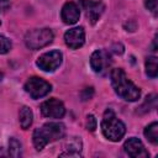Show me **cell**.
<instances>
[{"label":"cell","instance_id":"obj_1","mask_svg":"<svg viewBox=\"0 0 158 158\" xmlns=\"http://www.w3.org/2000/svg\"><path fill=\"white\" fill-rule=\"evenodd\" d=\"M111 84L115 93L126 101H136L141 96V90L136 86L126 75V73L121 68L112 69L111 74Z\"/></svg>","mask_w":158,"mask_h":158},{"label":"cell","instance_id":"obj_2","mask_svg":"<svg viewBox=\"0 0 158 158\" xmlns=\"http://www.w3.org/2000/svg\"><path fill=\"white\" fill-rule=\"evenodd\" d=\"M65 135V127L60 122H47L42 127L36 128L32 135L33 144L37 151H41L49 142L63 138Z\"/></svg>","mask_w":158,"mask_h":158},{"label":"cell","instance_id":"obj_3","mask_svg":"<svg viewBox=\"0 0 158 158\" xmlns=\"http://www.w3.org/2000/svg\"><path fill=\"white\" fill-rule=\"evenodd\" d=\"M101 131L107 139H110L112 142H117L123 137V135L126 132V127H125L123 122L116 117L114 111L107 109L102 116Z\"/></svg>","mask_w":158,"mask_h":158},{"label":"cell","instance_id":"obj_4","mask_svg":"<svg viewBox=\"0 0 158 158\" xmlns=\"http://www.w3.org/2000/svg\"><path fill=\"white\" fill-rule=\"evenodd\" d=\"M53 41V32L49 28H37L26 33L25 43L30 49H40Z\"/></svg>","mask_w":158,"mask_h":158},{"label":"cell","instance_id":"obj_5","mask_svg":"<svg viewBox=\"0 0 158 158\" xmlns=\"http://www.w3.org/2000/svg\"><path fill=\"white\" fill-rule=\"evenodd\" d=\"M52 90V86L49 83H47L46 80L37 78V77H32L30 78L26 84H25V91L27 94H30V96L32 99H40L46 96L49 91Z\"/></svg>","mask_w":158,"mask_h":158},{"label":"cell","instance_id":"obj_6","mask_svg":"<svg viewBox=\"0 0 158 158\" xmlns=\"http://www.w3.org/2000/svg\"><path fill=\"white\" fill-rule=\"evenodd\" d=\"M62 59H63V56L59 51H51L40 56L36 64L43 72H53L60 65Z\"/></svg>","mask_w":158,"mask_h":158},{"label":"cell","instance_id":"obj_7","mask_svg":"<svg viewBox=\"0 0 158 158\" xmlns=\"http://www.w3.org/2000/svg\"><path fill=\"white\" fill-rule=\"evenodd\" d=\"M41 112L46 117L60 118V117L64 116L65 109H64V105H63V102L60 100H58L56 98H52V99H48L44 102H42Z\"/></svg>","mask_w":158,"mask_h":158},{"label":"cell","instance_id":"obj_8","mask_svg":"<svg viewBox=\"0 0 158 158\" xmlns=\"http://www.w3.org/2000/svg\"><path fill=\"white\" fill-rule=\"evenodd\" d=\"M111 64V60H110V56L106 51L104 49H98L95 51L91 57H90V65H91V69L95 72V73H101L104 72L109 65Z\"/></svg>","mask_w":158,"mask_h":158},{"label":"cell","instance_id":"obj_9","mask_svg":"<svg viewBox=\"0 0 158 158\" xmlns=\"http://www.w3.org/2000/svg\"><path fill=\"white\" fill-rule=\"evenodd\" d=\"M64 41H65V44L72 49H77L81 47L85 41V33L83 27H74L68 30L64 33Z\"/></svg>","mask_w":158,"mask_h":158},{"label":"cell","instance_id":"obj_10","mask_svg":"<svg viewBox=\"0 0 158 158\" xmlns=\"http://www.w3.org/2000/svg\"><path fill=\"white\" fill-rule=\"evenodd\" d=\"M123 149L130 157H133V158H147L149 156L148 152L146 151L143 143L138 138H135V137L128 138L125 142Z\"/></svg>","mask_w":158,"mask_h":158},{"label":"cell","instance_id":"obj_11","mask_svg":"<svg viewBox=\"0 0 158 158\" xmlns=\"http://www.w3.org/2000/svg\"><path fill=\"white\" fill-rule=\"evenodd\" d=\"M79 16H80V10L75 2L68 1L63 5L62 11H60V17L64 23L73 25L79 20Z\"/></svg>","mask_w":158,"mask_h":158},{"label":"cell","instance_id":"obj_12","mask_svg":"<svg viewBox=\"0 0 158 158\" xmlns=\"http://www.w3.org/2000/svg\"><path fill=\"white\" fill-rule=\"evenodd\" d=\"M81 4L85 9V12H86V16L89 17L90 22L94 25L99 17L101 16V14L104 12V4L102 2H98V1H91V0H81Z\"/></svg>","mask_w":158,"mask_h":158},{"label":"cell","instance_id":"obj_13","mask_svg":"<svg viewBox=\"0 0 158 158\" xmlns=\"http://www.w3.org/2000/svg\"><path fill=\"white\" fill-rule=\"evenodd\" d=\"M64 149L65 151L59 154L60 157H80L81 141L78 137H73L69 139V142H67Z\"/></svg>","mask_w":158,"mask_h":158},{"label":"cell","instance_id":"obj_14","mask_svg":"<svg viewBox=\"0 0 158 158\" xmlns=\"http://www.w3.org/2000/svg\"><path fill=\"white\" fill-rule=\"evenodd\" d=\"M32 120H33L32 110H31L28 106H22L21 110H20V114H19V121H20L21 128L27 130V128L31 126Z\"/></svg>","mask_w":158,"mask_h":158},{"label":"cell","instance_id":"obj_15","mask_svg":"<svg viewBox=\"0 0 158 158\" xmlns=\"http://www.w3.org/2000/svg\"><path fill=\"white\" fill-rule=\"evenodd\" d=\"M146 73L149 78H156L158 74V59L152 56L146 59Z\"/></svg>","mask_w":158,"mask_h":158},{"label":"cell","instance_id":"obj_16","mask_svg":"<svg viewBox=\"0 0 158 158\" xmlns=\"http://www.w3.org/2000/svg\"><path fill=\"white\" fill-rule=\"evenodd\" d=\"M144 136L151 143L157 144L158 143V123L152 122L151 125H148L144 128Z\"/></svg>","mask_w":158,"mask_h":158},{"label":"cell","instance_id":"obj_17","mask_svg":"<svg viewBox=\"0 0 158 158\" xmlns=\"http://www.w3.org/2000/svg\"><path fill=\"white\" fill-rule=\"evenodd\" d=\"M9 154L15 158H17L22 154L21 143L16 138H10V141H9Z\"/></svg>","mask_w":158,"mask_h":158},{"label":"cell","instance_id":"obj_18","mask_svg":"<svg viewBox=\"0 0 158 158\" xmlns=\"http://www.w3.org/2000/svg\"><path fill=\"white\" fill-rule=\"evenodd\" d=\"M11 47H12V44H11L10 40L6 38L5 36L0 35V54L7 53V52L11 49Z\"/></svg>","mask_w":158,"mask_h":158},{"label":"cell","instance_id":"obj_19","mask_svg":"<svg viewBox=\"0 0 158 158\" xmlns=\"http://www.w3.org/2000/svg\"><path fill=\"white\" fill-rule=\"evenodd\" d=\"M151 104L156 105V95H149V96H147V98H146L144 104L139 107V109H142V110H139V112H147L148 110H151V107H152V109H154L153 106H151Z\"/></svg>","mask_w":158,"mask_h":158},{"label":"cell","instance_id":"obj_20","mask_svg":"<svg viewBox=\"0 0 158 158\" xmlns=\"http://www.w3.org/2000/svg\"><path fill=\"white\" fill-rule=\"evenodd\" d=\"M96 125H98V122H96L95 116H94V115H88V116H86V121H85V127H86V130L90 131V132H93V131H95Z\"/></svg>","mask_w":158,"mask_h":158},{"label":"cell","instance_id":"obj_21","mask_svg":"<svg viewBox=\"0 0 158 158\" xmlns=\"http://www.w3.org/2000/svg\"><path fill=\"white\" fill-rule=\"evenodd\" d=\"M157 4H158V0H146V1H144L146 7H147L149 11L154 12V14H156V11H157Z\"/></svg>","mask_w":158,"mask_h":158},{"label":"cell","instance_id":"obj_22","mask_svg":"<svg viewBox=\"0 0 158 158\" xmlns=\"http://www.w3.org/2000/svg\"><path fill=\"white\" fill-rule=\"evenodd\" d=\"M93 94H94V90H93V88H86L85 90H83L81 91V100H89V99H91V96H93Z\"/></svg>","mask_w":158,"mask_h":158},{"label":"cell","instance_id":"obj_23","mask_svg":"<svg viewBox=\"0 0 158 158\" xmlns=\"http://www.w3.org/2000/svg\"><path fill=\"white\" fill-rule=\"evenodd\" d=\"M112 51L116 53V54H122L123 53V46L121 43H115L112 46Z\"/></svg>","mask_w":158,"mask_h":158},{"label":"cell","instance_id":"obj_24","mask_svg":"<svg viewBox=\"0 0 158 158\" xmlns=\"http://www.w3.org/2000/svg\"><path fill=\"white\" fill-rule=\"evenodd\" d=\"M2 1H6V0H0V2H2Z\"/></svg>","mask_w":158,"mask_h":158}]
</instances>
